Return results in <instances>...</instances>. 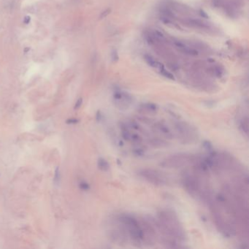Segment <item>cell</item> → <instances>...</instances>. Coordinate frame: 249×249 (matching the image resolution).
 <instances>
[{"label":"cell","instance_id":"6da1fadb","mask_svg":"<svg viewBox=\"0 0 249 249\" xmlns=\"http://www.w3.org/2000/svg\"><path fill=\"white\" fill-rule=\"evenodd\" d=\"M153 222L162 235L161 242L166 247L179 248V242H184L186 239L185 230L173 210H160L157 214V220L153 219Z\"/></svg>","mask_w":249,"mask_h":249},{"label":"cell","instance_id":"7a4b0ae2","mask_svg":"<svg viewBox=\"0 0 249 249\" xmlns=\"http://www.w3.org/2000/svg\"><path fill=\"white\" fill-rule=\"evenodd\" d=\"M125 231L127 238L135 246L140 247L143 244V232L140 219L127 213H121L116 218Z\"/></svg>","mask_w":249,"mask_h":249},{"label":"cell","instance_id":"3957f363","mask_svg":"<svg viewBox=\"0 0 249 249\" xmlns=\"http://www.w3.org/2000/svg\"><path fill=\"white\" fill-rule=\"evenodd\" d=\"M199 158L194 155L180 153L167 157L161 161L160 165L166 168H180L189 164H194Z\"/></svg>","mask_w":249,"mask_h":249},{"label":"cell","instance_id":"277c9868","mask_svg":"<svg viewBox=\"0 0 249 249\" xmlns=\"http://www.w3.org/2000/svg\"><path fill=\"white\" fill-rule=\"evenodd\" d=\"M137 174L145 181L155 186H165L168 184V178L162 172L154 169H141Z\"/></svg>","mask_w":249,"mask_h":249},{"label":"cell","instance_id":"5b68a950","mask_svg":"<svg viewBox=\"0 0 249 249\" xmlns=\"http://www.w3.org/2000/svg\"><path fill=\"white\" fill-rule=\"evenodd\" d=\"M174 126L177 136L184 143H190L197 138L196 130L188 123L178 121L175 123Z\"/></svg>","mask_w":249,"mask_h":249},{"label":"cell","instance_id":"8992f818","mask_svg":"<svg viewBox=\"0 0 249 249\" xmlns=\"http://www.w3.org/2000/svg\"><path fill=\"white\" fill-rule=\"evenodd\" d=\"M114 103L118 108L127 109L132 102V97L125 92L116 91L113 94Z\"/></svg>","mask_w":249,"mask_h":249},{"label":"cell","instance_id":"52a82bcc","mask_svg":"<svg viewBox=\"0 0 249 249\" xmlns=\"http://www.w3.org/2000/svg\"><path fill=\"white\" fill-rule=\"evenodd\" d=\"M153 131L167 139L171 140L174 137V134L164 121H158L153 125Z\"/></svg>","mask_w":249,"mask_h":249},{"label":"cell","instance_id":"ba28073f","mask_svg":"<svg viewBox=\"0 0 249 249\" xmlns=\"http://www.w3.org/2000/svg\"><path fill=\"white\" fill-rule=\"evenodd\" d=\"M140 109L145 113L154 114L158 111V106L153 103H145V104L141 105Z\"/></svg>","mask_w":249,"mask_h":249},{"label":"cell","instance_id":"9c48e42d","mask_svg":"<svg viewBox=\"0 0 249 249\" xmlns=\"http://www.w3.org/2000/svg\"><path fill=\"white\" fill-rule=\"evenodd\" d=\"M97 166L98 168L103 172L108 171L110 169V164H109L108 161L104 158H99L97 161Z\"/></svg>","mask_w":249,"mask_h":249},{"label":"cell","instance_id":"30bf717a","mask_svg":"<svg viewBox=\"0 0 249 249\" xmlns=\"http://www.w3.org/2000/svg\"><path fill=\"white\" fill-rule=\"evenodd\" d=\"M144 59H145V61H146V63L149 66H150V67H157L159 62H157L152 56L148 54H145V56H144Z\"/></svg>","mask_w":249,"mask_h":249},{"label":"cell","instance_id":"8fae6325","mask_svg":"<svg viewBox=\"0 0 249 249\" xmlns=\"http://www.w3.org/2000/svg\"><path fill=\"white\" fill-rule=\"evenodd\" d=\"M240 128L242 130V131L245 132V135H248V119L247 116L243 118V119L241 121L240 124Z\"/></svg>","mask_w":249,"mask_h":249},{"label":"cell","instance_id":"7c38bea8","mask_svg":"<svg viewBox=\"0 0 249 249\" xmlns=\"http://www.w3.org/2000/svg\"><path fill=\"white\" fill-rule=\"evenodd\" d=\"M181 50L183 52V53H185L186 54L191 55V56H196V55H198L197 50H194V49L190 48V47H186V46L184 47V48L181 49Z\"/></svg>","mask_w":249,"mask_h":249},{"label":"cell","instance_id":"4fadbf2b","mask_svg":"<svg viewBox=\"0 0 249 249\" xmlns=\"http://www.w3.org/2000/svg\"><path fill=\"white\" fill-rule=\"evenodd\" d=\"M161 13L166 18H173L174 16L173 13H172V11L170 10H169L168 8H162L161 10Z\"/></svg>","mask_w":249,"mask_h":249},{"label":"cell","instance_id":"5bb4252c","mask_svg":"<svg viewBox=\"0 0 249 249\" xmlns=\"http://www.w3.org/2000/svg\"><path fill=\"white\" fill-rule=\"evenodd\" d=\"M160 72H161V75H164L165 78H168V79H170V80H175L174 75H173L172 73H170V72H168V71H167V70H164V68H163V69H161V70H160Z\"/></svg>","mask_w":249,"mask_h":249},{"label":"cell","instance_id":"9a60e30c","mask_svg":"<svg viewBox=\"0 0 249 249\" xmlns=\"http://www.w3.org/2000/svg\"><path fill=\"white\" fill-rule=\"evenodd\" d=\"M60 181V171L59 167H56V170H55L54 174V179H53V182L56 185H58L59 184Z\"/></svg>","mask_w":249,"mask_h":249},{"label":"cell","instance_id":"2e32d148","mask_svg":"<svg viewBox=\"0 0 249 249\" xmlns=\"http://www.w3.org/2000/svg\"><path fill=\"white\" fill-rule=\"evenodd\" d=\"M191 23H192V24H194L196 27H201V28H205V27H207L200 20H191Z\"/></svg>","mask_w":249,"mask_h":249},{"label":"cell","instance_id":"e0dca14e","mask_svg":"<svg viewBox=\"0 0 249 249\" xmlns=\"http://www.w3.org/2000/svg\"><path fill=\"white\" fill-rule=\"evenodd\" d=\"M79 186H80V189H81V190H83V191H88L90 189V186H89V184L88 183L86 182H81V184H79Z\"/></svg>","mask_w":249,"mask_h":249},{"label":"cell","instance_id":"ac0fdd59","mask_svg":"<svg viewBox=\"0 0 249 249\" xmlns=\"http://www.w3.org/2000/svg\"><path fill=\"white\" fill-rule=\"evenodd\" d=\"M111 59H112V61H113V62H116V61H117L118 59H119V57H118V53L116 50H113V51H112Z\"/></svg>","mask_w":249,"mask_h":249},{"label":"cell","instance_id":"d6986e66","mask_svg":"<svg viewBox=\"0 0 249 249\" xmlns=\"http://www.w3.org/2000/svg\"><path fill=\"white\" fill-rule=\"evenodd\" d=\"M214 73H215V75L218 77V78H221V77L223 75V70H221L220 67H217L214 69Z\"/></svg>","mask_w":249,"mask_h":249},{"label":"cell","instance_id":"ffe728a7","mask_svg":"<svg viewBox=\"0 0 249 249\" xmlns=\"http://www.w3.org/2000/svg\"><path fill=\"white\" fill-rule=\"evenodd\" d=\"M82 103H83V99L82 98H79V99L77 100V102L75 104V107H74L75 110H78V109H79L80 107H81V106L82 105Z\"/></svg>","mask_w":249,"mask_h":249},{"label":"cell","instance_id":"44dd1931","mask_svg":"<svg viewBox=\"0 0 249 249\" xmlns=\"http://www.w3.org/2000/svg\"><path fill=\"white\" fill-rule=\"evenodd\" d=\"M78 122H79V120L76 119V118H70V119H67L66 121V123L67 124H75Z\"/></svg>","mask_w":249,"mask_h":249},{"label":"cell","instance_id":"7402d4cb","mask_svg":"<svg viewBox=\"0 0 249 249\" xmlns=\"http://www.w3.org/2000/svg\"><path fill=\"white\" fill-rule=\"evenodd\" d=\"M110 11H111V10H110V9H107L106 10H104V12H102V14H101L100 17H99V18H100V19H102V18H105V17L107 16V15L110 14Z\"/></svg>","mask_w":249,"mask_h":249},{"label":"cell","instance_id":"603a6c76","mask_svg":"<svg viewBox=\"0 0 249 249\" xmlns=\"http://www.w3.org/2000/svg\"><path fill=\"white\" fill-rule=\"evenodd\" d=\"M199 14H200L201 16L204 18H209V15L207 14V13H205L203 10H199Z\"/></svg>","mask_w":249,"mask_h":249},{"label":"cell","instance_id":"cb8c5ba5","mask_svg":"<svg viewBox=\"0 0 249 249\" xmlns=\"http://www.w3.org/2000/svg\"><path fill=\"white\" fill-rule=\"evenodd\" d=\"M31 21V18L30 16H26L24 19V22L25 24H29Z\"/></svg>","mask_w":249,"mask_h":249}]
</instances>
